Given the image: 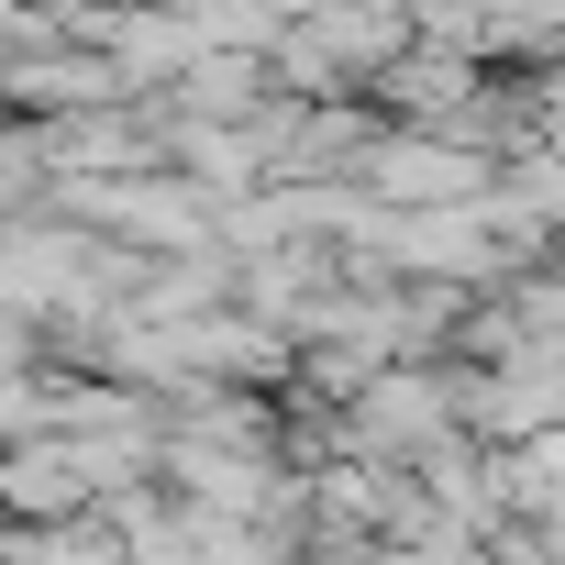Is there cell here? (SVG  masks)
<instances>
[{
	"mask_svg": "<svg viewBox=\"0 0 565 565\" xmlns=\"http://www.w3.org/2000/svg\"><path fill=\"white\" fill-rule=\"evenodd\" d=\"M12 565H122V543L111 532H34V543H12Z\"/></svg>",
	"mask_w": 565,
	"mask_h": 565,
	"instance_id": "7a4b0ae2",
	"label": "cell"
},
{
	"mask_svg": "<svg viewBox=\"0 0 565 565\" xmlns=\"http://www.w3.org/2000/svg\"><path fill=\"white\" fill-rule=\"evenodd\" d=\"M377 189H388V200H466L477 167H466L455 145H388V156H377Z\"/></svg>",
	"mask_w": 565,
	"mask_h": 565,
	"instance_id": "6da1fadb",
	"label": "cell"
}]
</instances>
